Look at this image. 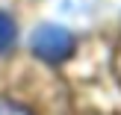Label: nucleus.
Instances as JSON below:
<instances>
[{"instance_id": "obj_2", "label": "nucleus", "mask_w": 121, "mask_h": 115, "mask_svg": "<svg viewBox=\"0 0 121 115\" xmlns=\"http://www.w3.org/2000/svg\"><path fill=\"white\" fill-rule=\"evenodd\" d=\"M15 35H18L15 21H12L6 12H0V53H6L12 44H15Z\"/></svg>"}, {"instance_id": "obj_1", "label": "nucleus", "mask_w": 121, "mask_h": 115, "mask_svg": "<svg viewBox=\"0 0 121 115\" xmlns=\"http://www.w3.org/2000/svg\"><path fill=\"white\" fill-rule=\"evenodd\" d=\"M33 53L44 62H62V59L71 56L74 50V35L65 27H53V24H44L33 33Z\"/></svg>"}, {"instance_id": "obj_3", "label": "nucleus", "mask_w": 121, "mask_h": 115, "mask_svg": "<svg viewBox=\"0 0 121 115\" xmlns=\"http://www.w3.org/2000/svg\"><path fill=\"white\" fill-rule=\"evenodd\" d=\"M0 115H33L24 103H15L9 98H0Z\"/></svg>"}]
</instances>
